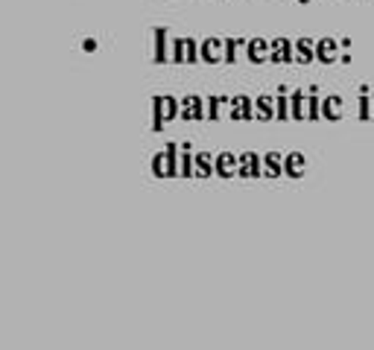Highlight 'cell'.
I'll return each mask as SVG.
<instances>
[{"instance_id":"obj_1","label":"cell","mask_w":374,"mask_h":350,"mask_svg":"<svg viewBox=\"0 0 374 350\" xmlns=\"http://www.w3.org/2000/svg\"><path fill=\"white\" fill-rule=\"evenodd\" d=\"M178 161H182V143H167L164 152L152 155V175L155 178H173V175H182L178 170Z\"/></svg>"},{"instance_id":"obj_2","label":"cell","mask_w":374,"mask_h":350,"mask_svg":"<svg viewBox=\"0 0 374 350\" xmlns=\"http://www.w3.org/2000/svg\"><path fill=\"white\" fill-rule=\"evenodd\" d=\"M175 117H182V99H175L170 94H161V96H152V129L161 131L167 123H173Z\"/></svg>"},{"instance_id":"obj_3","label":"cell","mask_w":374,"mask_h":350,"mask_svg":"<svg viewBox=\"0 0 374 350\" xmlns=\"http://www.w3.org/2000/svg\"><path fill=\"white\" fill-rule=\"evenodd\" d=\"M208 117V103L202 96L196 94H190L182 99V120H190V123H196V120H205Z\"/></svg>"},{"instance_id":"obj_4","label":"cell","mask_w":374,"mask_h":350,"mask_svg":"<svg viewBox=\"0 0 374 350\" xmlns=\"http://www.w3.org/2000/svg\"><path fill=\"white\" fill-rule=\"evenodd\" d=\"M231 120L246 123V120H257L254 114V99L252 96H231Z\"/></svg>"},{"instance_id":"obj_5","label":"cell","mask_w":374,"mask_h":350,"mask_svg":"<svg viewBox=\"0 0 374 350\" xmlns=\"http://www.w3.org/2000/svg\"><path fill=\"white\" fill-rule=\"evenodd\" d=\"M152 36H155V53H152V59H155L158 64L173 61V53H170V50H173V44H170V29H167V27H158Z\"/></svg>"},{"instance_id":"obj_6","label":"cell","mask_w":374,"mask_h":350,"mask_svg":"<svg viewBox=\"0 0 374 350\" xmlns=\"http://www.w3.org/2000/svg\"><path fill=\"white\" fill-rule=\"evenodd\" d=\"M269 44H272L269 61H278V64L296 61V41H289V38H275V41H269Z\"/></svg>"},{"instance_id":"obj_7","label":"cell","mask_w":374,"mask_h":350,"mask_svg":"<svg viewBox=\"0 0 374 350\" xmlns=\"http://www.w3.org/2000/svg\"><path fill=\"white\" fill-rule=\"evenodd\" d=\"M199 53H202V61L220 64V61H225V41L222 38H205L199 44Z\"/></svg>"},{"instance_id":"obj_8","label":"cell","mask_w":374,"mask_h":350,"mask_svg":"<svg viewBox=\"0 0 374 350\" xmlns=\"http://www.w3.org/2000/svg\"><path fill=\"white\" fill-rule=\"evenodd\" d=\"M339 44L336 38H319L316 41V61H322V64H333V61H339Z\"/></svg>"},{"instance_id":"obj_9","label":"cell","mask_w":374,"mask_h":350,"mask_svg":"<svg viewBox=\"0 0 374 350\" xmlns=\"http://www.w3.org/2000/svg\"><path fill=\"white\" fill-rule=\"evenodd\" d=\"M269 53H272V44L266 38H249L246 41V59L252 64H264L269 61Z\"/></svg>"},{"instance_id":"obj_10","label":"cell","mask_w":374,"mask_h":350,"mask_svg":"<svg viewBox=\"0 0 374 350\" xmlns=\"http://www.w3.org/2000/svg\"><path fill=\"white\" fill-rule=\"evenodd\" d=\"M240 178H257L264 175V158L254 155V152H243L240 155Z\"/></svg>"},{"instance_id":"obj_11","label":"cell","mask_w":374,"mask_h":350,"mask_svg":"<svg viewBox=\"0 0 374 350\" xmlns=\"http://www.w3.org/2000/svg\"><path fill=\"white\" fill-rule=\"evenodd\" d=\"M254 114H257V120H278V96H257L254 99Z\"/></svg>"},{"instance_id":"obj_12","label":"cell","mask_w":374,"mask_h":350,"mask_svg":"<svg viewBox=\"0 0 374 350\" xmlns=\"http://www.w3.org/2000/svg\"><path fill=\"white\" fill-rule=\"evenodd\" d=\"M214 166H217V175L220 178H231L240 173V155H231V152H220L214 158Z\"/></svg>"},{"instance_id":"obj_13","label":"cell","mask_w":374,"mask_h":350,"mask_svg":"<svg viewBox=\"0 0 374 350\" xmlns=\"http://www.w3.org/2000/svg\"><path fill=\"white\" fill-rule=\"evenodd\" d=\"M343 108H345V99L343 96H336V94L322 96V117H324V120H331V123L343 120Z\"/></svg>"},{"instance_id":"obj_14","label":"cell","mask_w":374,"mask_h":350,"mask_svg":"<svg viewBox=\"0 0 374 350\" xmlns=\"http://www.w3.org/2000/svg\"><path fill=\"white\" fill-rule=\"evenodd\" d=\"M304 170H307V158H304L301 152H287V155H284V175L301 178Z\"/></svg>"},{"instance_id":"obj_15","label":"cell","mask_w":374,"mask_h":350,"mask_svg":"<svg viewBox=\"0 0 374 350\" xmlns=\"http://www.w3.org/2000/svg\"><path fill=\"white\" fill-rule=\"evenodd\" d=\"M289 108H292V120H307V94L301 88L289 94Z\"/></svg>"},{"instance_id":"obj_16","label":"cell","mask_w":374,"mask_h":350,"mask_svg":"<svg viewBox=\"0 0 374 350\" xmlns=\"http://www.w3.org/2000/svg\"><path fill=\"white\" fill-rule=\"evenodd\" d=\"M296 61H301V64L316 61V41L299 38V41H296Z\"/></svg>"},{"instance_id":"obj_17","label":"cell","mask_w":374,"mask_h":350,"mask_svg":"<svg viewBox=\"0 0 374 350\" xmlns=\"http://www.w3.org/2000/svg\"><path fill=\"white\" fill-rule=\"evenodd\" d=\"M264 175H269V178L284 175V155L266 152V155H264Z\"/></svg>"},{"instance_id":"obj_18","label":"cell","mask_w":374,"mask_h":350,"mask_svg":"<svg viewBox=\"0 0 374 350\" xmlns=\"http://www.w3.org/2000/svg\"><path fill=\"white\" fill-rule=\"evenodd\" d=\"M214 158H217V155H208V152H196V175H199V178H210V175H217Z\"/></svg>"},{"instance_id":"obj_19","label":"cell","mask_w":374,"mask_h":350,"mask_svg":"<svg viewBox=\"0 0 374 350\" xmlns=\"http://www.w3.org/2000/svg\"><path fill=\"white\" fill-rule=\"evenodd\" d=\"M231 103V96H208V120H220V114H222V105H229Z\"/></svg>"},{"instance_id":"obj_20","label":"cell","mask_w":374,"mask_h":350,"mask_svg":"<svg viewBox=\"0 0 374 350\" xmlns=\"http://www.w3.org/2000/svg\"><path fill=\"white\" fill-rule=\"evenodd\" d=\"M307 120L310 123L322 120V96H316V94L307 96Z\"/></svg>"},{"instance_id":"obj_21","label":"cell","mask_w":374,"mask_h":350,"mask_svg":"<svg viewBox=\"0 0 374 350\" xmlns=\"http://www.w3.org/2000/svg\"><path fill=\"white\" fill-rule=\"evenodd\" d=\"M185 59H187V64H196V61H202L199 41H196V38H185Z\"/></svg>"},{"instance_id":"obj_22","label":"cell","mask_w":374,"mask_h":350,"mask_svg":"<svg viewBox=\"0 0 374 350\" xmlns=\"http://www.w3.org/2000/svg\"><path fill=\"white\" fill-rule=\"evenodd\" d=\"M249 38H225V61H237V47H246Z\"/></svg>"},{"instance_id":"obj_23","label":"cell","mask_w":374,"mask_h":350,"mask_svg":"<svg viewBox=\"0 0 374 350\" xmlns=\"http://www.w3.org/2000/svg\"><path fill=\"white\" fill-rule=\"evenodd\" d=\"M287 88H281L278 94V120H292V108H289V96H284Z\"/></svg>"},{"instance_id":"obj_24","label":"cell","mask_w":374,"mask_h":350,"mask_svg":"<svg viewBox=\"0 0 374 350\" xmlns=\"http://www.w3.org/2000/svg\"><path fill=\"white\" fill-rule=\"evenodd\" d=\"M173 61L175 64H187V59H185V38L173 41Z\"/></svg>"},{"instance_id":"obj_25","label":"cell","mask_w":374,"mask_h":350,"mask_svg":"<svg viewBox=\"0 0 374 350\" xmlns=\"http://www.w3.org/2000/svg\"><path fill=\"white\" fill-rule=\"evenodd\" d=\"M371 105H368V96H360V120H371Z\"/></svg>"},{"instance_id":"obj_26","label":"cell","mask_w":374,"mask_h":350,"mask_svg":"<svg viewBox=\"0 0 374 350\" xmlns=\"http://www.w3.org/2000/svg\"><path fill=\"white\" fill-rule=\"evenodd\" d=\"M82 50H85V53H94V50H96V41H94V38H85V41H82Z\"/></svg>"},{"instance_id":"obj_27","label":"cell","mask_w":374,"mask_h":350,"mask_svg":"<svg viewBox=\"0 0 374 350\" xmlns=\"http://www.w3.org/2000/svg\"><path fill=\"white\" fill-rule=\"evenodd\" d=\"M299 3H310V0H299Z\"/></svg>"},{"instance_id":"obj_28","label":"cell","mask_w":374,"mask_h":350,"mask_svg":"<svg viewBox=\"0 0 374 350\" xmlns=\"http://www.w3.org/2000/svg\"><path fill=\"white\" fill-rule=\"evenodd\" d=\"M371 103H374V99H371Z\"/></svg>"}]
</instances>
